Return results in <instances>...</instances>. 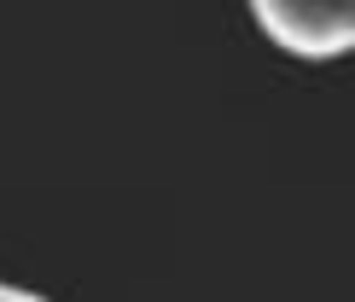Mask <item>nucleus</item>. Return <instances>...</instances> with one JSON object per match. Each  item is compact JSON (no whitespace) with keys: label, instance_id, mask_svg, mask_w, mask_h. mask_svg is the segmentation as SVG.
I'll return each mask as SVG.
<instances>
[{"label":"nucleus","instance_id":"obj_2","mask_svg":"<svg viewBox=\"0 0 355 302\" xmlns=\"http://www.w3.org/2000/svg\"><path fill=\"white\" fill-rule=\"evenodd\" d=\"M0 302H47V296H41V291H24V285H6V279H0Z\"/></svg>","mask_w":355,"mask_h":302},{"label":"nucleus","instance_id":"obj_1","mask_svg":"<svg viewBox=\"0 0 355 302\" xmlns=\"http://www.w3.org/2000/svg\"><path fill=\"white\" fill-rule=\"evenodd\" d=\"M250 18L279 53L309 64L355 53V0H250Z\"/></svg>","mask_w":355,"mask_h":302}]
</instances>
